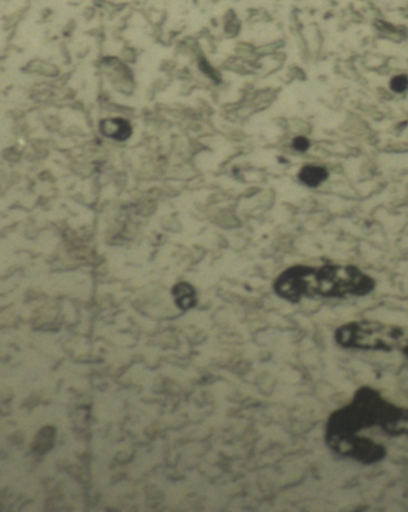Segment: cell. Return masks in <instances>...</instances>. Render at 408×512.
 Here are the masks:
<instances>
[{"instance_id": "cell-1", "label": "cell", "mask_w": 408, "mask_h": 512, "mask_svg": "<svg viewBox=\"0 0 408 512\" xmlns=\"http://www.w3.org/2000/svg\"><path fill=\"white\" fill-rule=\"evenodd\" d=\"M376 281L351 265L329 263L321 267L297 265L287 268L276 278L273 289L290 303L304 298L363 297L373 292Z\"/></svg>"}, {"instance_id": "cell-2", "label": "cell", "mask_w": 408, "mask_h": 512, "mask_svg": "<svg viewBox=\"0 0 408 512\" xmlns=\"http://www.w3.org/2000/svg\"><path fill=\"white\" fill-rule=\"evenodd\" d=\"M334 342L345 350L400 352L408 358V327L398 324L375 320L351 321L335 329Z\"/></svg>"}, {"instance_id": "cell-3", "label": "cell", "mask_w": 408, "mask_h": 512, "mask_svg": "<svg viewBox=\"0 0 408 512\" xmlns=\"http://www.w3.org/2000/svg\"><path fill=\"white\" fill-rule=\"evenodd\" d=\"M378 427L391 437L408 438V408L391 403L383 413Z\"/></svg>"}, {"instance_id": "cell-4", "label": "cell", "mask_w": 408, "mask_h": 512, "mask_svg": "<svg viewBox=\"0 0 408 512\" xmlns=\"http://www.w3.org/2000/svg\"><path fill=\"white\" fill-rule=\"evenodd\" d=\"M102 134L116 141H126L132 134L131 123L121 118H105L100 123Z\"/></svg>"}, {"instance_id": "cell-5", "label": "cell", "mask_w": 408, "mask_h": 512, "mask_svg": "<svg viewBox=\"0 0 408 512\" xmlns=\"http://www.w3.org/2000/svg\"><path fill=\"white\" fill-rule=\"evenodd\" d=\"M172 296L175 299L176 306L181 310H188L195 307L197 304V292L192 285L188 283H179L172 288Z\"/></svg>"}, {"instance_id": "cell-6", "label": "cell", "mask_w": 408, "mask_h": 512, "mask_svg": "<svg viewBox=\"0 0 408 512\" xmlns=\"http://www.w3.org/2000/svg\"><path fill=\"white\" fill-rule=\"evenodd\" d=\"M328 177V171L317 166H305L299 171V179L309 187H317Z\"/></svg>"}, {"instance_id": "cell-7", "label": "cell", "mask_w": 408, "mask_h": 512, "mask_svg": "<svg viewBox=\"0 0 408 512\" xmlns=\"http://www.w3.org/2000/svg\"><path fill=\"white\" fill-rule=\"evenodd\" d=\"M391 89L394 92H405L408 89V77L406 75L395 76L391 80Z\"/></svg>"}, {"instance_id": "cell-8", "label": "cell", "mask_w": 408, "mask_h": 512, "mask_svg": "<svg viewBox=\"0 0 408 512\" xmlns=\"http://www.w3.org/2000/svg\"><path fill=\"white\" fill-rule=\"evenodd\" d=\"M310 146V141L304 136H297L294 141V148L299 151H307Z\"/></svg>"}]
</instances>
